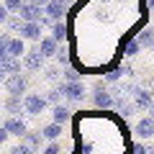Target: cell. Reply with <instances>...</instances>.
Returning a JSON list of instances; mask_svg holds the SVG:
<instances>
[{"mask_svg": "<svg viewBox=\"0 0 154 154\" xmlns=\"http://www.w3.org/2000/svg\"><path fill=\"white\" fill-rule=\"evenodd\" d=\"M3 88L5 95H18V98H26L28 88H31V75L23 72V75H13V77H3Z\"/></svg>", "mask_w": 154, "mask_h": 154, "instance_id": "cell-1", "label": "cell"}, {"mask_svg": "<svg viewBox=\"0 0 154 154\" xmlns=\"http://www.w3.org/2000/svg\"><path fill=\"white\" fill-rule=\"evenodd\" d=\"M0 51L13 59H23L26 57V44H23L21 36H11V31H3V38H0Z\"/></svg>", "mask_w": 154, "mask_h": 154, "instance_id": "cell-2", "label": "cell"}, {"mask_svg": "<svg viewBox=\"0 0 154 154\" xmlns=\"http://www.w3.org/2000/svg\"><path fill=\"white\" fill-rule=\"evenodd\" d=\"M90 100H93V105H95V108H100V110H108V108H113V105H116V95H110L108 82H98V85H93Z\"/></svg>", "mask_w": 154, "mask_h": 154, "instance_id": "cell-3", "label": "cell"}, {"mask_svg": "<svg viewBox=\"0 0 154 154\" xmlns=\"http://www.w3.org/2000/svg\"><path fill=\"white\" fill-rule=\"evenodd\" d=\"M57 88L62 90L64 100H69V103H82V100L88 98V85L85 82H64V80H62Z\"/></svg>", "mask_w": 154, "mask_h": 154, "instance_id": "cell-4", "label": "cell"}, {"mask_svg": "<svg viewBox=\"0 0 154 154\" xmlns=\"http://www.w3.org/2000/svg\"><path fill=\"white\" fill-rule=\"evenodd\" d=\"M3 113H5L8 118H23V116H26L23 98H18V95H5V98H3Z\"/></svg>", "mask_w": 154, "mask_h": 154, "instance_id": "cell-5", "label": "cell"}, {"mask_svg": "<svg viewBox=\"0 0 154 154\" xmlns=\"http://www.w3.org/2000/svg\"><path fill=\"white\" fill-rule=\"evenodd\" d=\"M23 105H26V116H41L46 108H49V103H46L44 95H36V93H28L26 98H23Z\"/></svg>", "mask_w": 154, "mask_h": 154, "instance_id": "cell-6", "label": "cell"}, {"mask_svg": "<svg viewBox=\"0 0 154 154\" xmlns=\"http://www.w3.org/2000/svg\"><path fill=\"white\" fill-rule=\"evenodd\" d=\"M23 67H26L28 75H36V72L44 69V57H41V51H38V46H31V49L26 51V57H23Z\"/></svg>", "mask_w": 154, "mask_h": 154, "instance_id": "cell-7", "label": "cell"}, {"mask_svg": "<svg viewBox=\"0 0 154 154\" xmlns=\"http://www.w3.org/2000/svg\"><path fill=\"white\" fill-rule=\"evenodd\" d=\"M18 16H21L26 23H41V21L46 18V11H44L41 5H36V3H31V0H26V5L21 8Z\"/></svg>", "mask_w": 154, "mask_h": 154, "instance_id": "cell-8", "label": "cell"}, {"mask_svg": "<svg viewBox=\"0 0 154 154\" xmlns=\"http://www.w3.org/2000/svg\"><path fill=\"white\" fill-rule=\"evenodd\" d=\"M44 11H46V18H49L51 23H62L64 16H67V11H69V3H67V0H51Z\"/></svg>", "mask_w": 154, "mask_h": 154, "instance_id": "cell-9", "label": "cell"}, {"mask_svg": "<svg viewBox=\"0 0 154 154\" xmlns=\"http://www.w3.org/2000/svg\"><path fill=\"white\" fill-rule=\"evenodd\" d=\"M3 128H5L11 136L21 139V141L26 139V134L31 131V128L26 126V121H23V118H8V116H5V121H3Z\"/></svg>", "mask_w": 154, "mask_h": 154, "instance_id": "cell-10", "label": "cell"}, {"mask_svg": "<svg viewBox=\"0 0 154 154\" xmlns=\"http://www.w3.org/2000/svg\"><path fill=\"white\" fill-rule=\"evenodd\" d=\"M0 72H3V77L23 75V72H26V67H23V59H13V57L3 54V62H0Z\"/></svg>", "mask_w": 154, "mask_h": 154, "instance_id": "cell-11", "label": "cell"}, {"mask_svg": "<svg viewBox=\"0 0 154 154\" xmlns=\"http://www.w3.org/2000/svg\"><path fill=\"white\" fill-rule=\"evenodd\" d=\"M131 95H134V105L139 110H149V105L154 103V93L146 88H131Z\"/></svg>", "mask_w": 154, "mask_h": 154, "instance_id": "cell-12", "label": "cell"}, {"mask_svg": "<svg viewBox=\"0 0 154 154\" xmlns=\"http://www.w3.org/2000/svg\"><path fill=\"white\" fill-rule=\"evenodd\" d=\"M21 38L23 41H41V38H44V26H41V23H26V26H23V31H21Z\"/></svg>", "mask_w": 154, "mask_h": 154, "instance_id": "cell-13", "label": "cell"}, {"mask_svg": "<svg viewBox=\"0 0 154 154\" xmlns=\"http://www.w3.org/2000/svg\"><path fill=\"white\" fill-rule=\"evenodd\" d=\"M38 51H41L44 59H51V57H57V51H59V41L51 38V36H44L38 41Z\"/></svg>", "mask_w": 154, "mask_h": 154, "instance_id": "cell-14", "label": "cell"}, {"mask_svg": "<svg viewBox=\"0 0 154 154\" xmlns=\"http://www.w3.org/2000/svg\"><path fill=\"white\" fill-rule=\"evenodd\" d=\"M136 136H139V139H152V136H154V118H149V116L139 118V123H136Z\"/></svg>", "mask_w": 154, "mask_h": 154, "instance_id": "cell-15", "label": "cell"}, {"mask_svg": "<svg viewBox=\"0 0 154 154\" xmlns=\"http://www.w3.org/2000/svg\"><path fill=\"white\" fill-rule=\"evenodd\" d=\"M69 118H72V110L67 108V105H54V108H51V121H54V123L64 126Z\"/></svg>", "mask_w": 154, "mask_h": 154, "instance_id": "cell-16", "label": "cell"}, {"mask_svg": "<svg viewBox=\"0 0 154 154\" xmlns=\"http://www.w3.org/2000/svg\"><path fill=\"white\" fill-rule=\"evenodd\" d=\"M41 131H44L46 141H59V136H62V131H64V126H59V123H54V121H51L49 126H44Z\"/></svg>", "mask_w": 154, "mask_h": 154, "instance_id": "cell-17", "label": "cell"}, {"mask_svg": "<svg viewBox=\"0 0 154 154\" xmlns=\"http://www.w3.org/2000/svg\"><path fill=\"white\" fill-rule=\"evenodd\" d=\"M23 141H26L31 149H41V144L46 141V136H44V131H28Z\"/></svg>", "mask_w": 154, "mask_h": 154, "instance_id": "cell-18", "label": "cell"}, {"mask_svg": "<svg viewBox=\"0 0 154 154\" xmlns=\"http://www.w3.org/2000/svg\"><path fill=\"white\" fill-rule=\"evenodd\" d=\"M49 36H51V38H57V41L62 44V41L69 36V31H67V23H64V21H62V23H54V26L49 28Z\"/></svg>", "mask_w": 154, "mask_h": 154, "instance_id": "cell-19", "label": "cell"}, {"mask_svg": "<svg viewBox=\"0 0 154 154\" xmlns=\"http://www.w3.org/2000/svg\"><path fill=\"white\" fill-rule=\"evenodd\" d=\"M136 38H139V44H141V46H154V26L141 28V31L136 33Z\"/></svg>", "mask_w": 154, "mask_h": 154, "instance_id": "cell-20", "label": "cell"}, {"mask_svg": "<svg viewBox=\"0 0 154 154\" xmlns=\"http://www.w3.org/2000/svg\"><path fill=\"white\" fill-rule=\"evenodd\" d=\"M141 49H144V46L139 44V38L136 36H128L126 38V49H123V57H136Z\"/></svg>", "mask_w": 154, "mask_h": 154, "instance_id": "cell-21", "label": "cell"}, {"mask_svg": "<svg viewBox=\"0 0 154 154\" xmlns=\"http://www.w3.org/2000/svg\"><path fill=\"white\" fill-rule=\"evenodd\" d=\"M128 67H113V69H108L105 72V82H118V80H121L123 75H128Z\"/></svg>", "mask_w": 154, "mask_h": 154, "instance_id": "cell-22", "label": "cell"}, {"mask_svg": "<svg viewBox=\"0 0 154 154\" xmlns=\"http://www.w3.org/2000/svg\"><path fill=\"white\" fill-rule=\"evenodd\" d=\"M62 77H64V82H82V72L75 69V67H64Z\"/></svg>", "mask_w": 154, "mask_h": 154, "instance_id": "cell-23", "label": "cell"}, {"mask_svg": "<svg viewBox=\"0 0 154 154\" xmlns=\"http://www.w3.org/2000/svg\"><path fill=\"white\" fill-rule=\"evenodd\" d=\"M44 98H46V103L54 108V105H62V98H64V95H62V90H59V88H51L49 93L44 95Z\"/></svg>", "mask_w": 154, "mask_h": 154, "instance_id": "cell-24", "label": "cell"}, {"mask_svg": "<svg viewBox=\"0 0 154 154\" xmlns=\"http://www.w3.org/2000/svg\"><path fill=\"white\" fill-rule=\"evenodd\" d=\"M33 152H36V149H31L26 141H18V144H13V146L8 149V154H33Z\"/></svg>", "mask_w": 154, "mask_h": 154, "instance_id": "cell-25", "label": "cell"}, {"mask_svg": "<svg viewBox=\"0 0 154 154\" xmlns=\"http://www.w3.org/2000/svg\"><path fill=\"white\" fill-rule=\"evenodd\" d=\"M3 5H5L13 16H18V13H21V8L26 5V0H3Z\"/></svg>", "mask_w": 154, "mask_h": 154, "instance_id": "cell-26", "label": "cell"}, {"mask_svg": "<svg viewBox=\"0 0 154 154\" xmlns=\"http://www.w3.org/2000/svg\"><path fill=\"white\" fill-rule=\"evenodd\" d=\"M44 77H46V80H51V82H54V80H57V82H62V80H64V77H62V72L57 69V67H46V69H44Z\"/></svg>", "mask_w": 154, "mask_h": 154, "instance_id": "cell-27", "label": "cell"}, {"mask_svg": "<svg viewBox=\"0 0 154 154\" xmlns=\"http://www.w3.org/2000/svg\"><path fill=\"white\" fill-rule=\"evenodd\" d=\"M57 62H59L62 67H69V51H67V46H59V51H57V57H54Z\"/></svg>", "mask_w": 154, "mask_h": 154, "instance_id": "cell-28", "label": "cell"}, {"mask_svg": "<svg viewBox=\"0 0 154 154\" xmlns=\"http://www.w3.org/2000/svg\"><path fill=\"white\" fill-rule=\"evenodd\" d=\"M41 154H62V144L59 141H49L44 149H41Z\"/></svg>", "mask_w": 154, "mask_h": 154, "instance_id": "cell-29", "label": "cell"}, {"mask_svg": "<svg viewBox=\"0 0 154 154\" xmlns=\"http://www.w3.org/2000/svg\"><path fill=\"white\" fill-rule=\"evenodd\" d=\"M149 149L152 146H146V144H131V154H149Z\"/></svg>", "mask_w": 154, "mask_h": 154, "instance_id": "cell-30", "label": "cell"}, {"mask_svg": "<svg viewBox=\"0 0 154 154\" xmlns=\"http://www.w3.org/2000/svg\"><path fill=\"white\" fill-rule=\"evenodd\" d=\"M8 139H11V134H8V131H5V128H0V144H5V141H8Z\"/></svg>", "mask_w": 154, "mask_h": 154, "instance_id": "cell-31", "label": "cell"}, {"mask_svg": "<svg viewBox=\"0 0 154 154\" xmlns=\"http://www.w3.org/2000/svg\"><path fill=\"white\" fill-rule=\"evenodd\" d=\"M90 152H93V141H88V144L82 146V154H90Z\"/></svg>", "mask_w": 154, "mask_h": 154, "instance_id": "cell-32", "label": "cell"}, {"mask_svg": "<svg viewBox=\"0 0 154 154\" xmlns=\"http://www.w3.org/2000/svg\"><path fill=\"white\" fill-rule=\"evenodd\" d=\"M31 3H36V5H41V8H46L51 3V0H31Z\"/></svg>", "mask_w": 154, "mask_h": 154, "instance_id": "cell-33", "label": "cell"}, {"mask_svg": "<svg viewBox=\"0 0 154 154\" xmlns=\"http://www.w3.org/2000/svg\"><path fill=\"white\" fill-rule=\"evenodd\" d=\"M146 116H149V118H154V103L149 105V110H146Z\"/></svg>", "mask_w": 154, "mask_h": 154, "instance_id": "cell-34", "label": "cell"}, {"mask_svg": "<svg viewBox=\"0 0 154 154\" xmlns=\"http://www.w3.org/2000/svg\"><path fill=\"white\" fill-rule=\"evenodd\" d=\"M146 5H149V8H152V11H154V0H146Z\"/></svg>", "mask_w": 154, "mask_h": 154, "instance_id": "cell-35", "label": "cell"}, {"mask_svg": "<svg viewBox=\"0 0 154 154\" xmlns=\"http://www.w3.org/2000/svg\"><path fill=\"white\" fill-rule=\"evenodd\" d=\"M149 154H154V149H149Z\"/></svg>", "mask_w": 154, "mask_h": 154, "instance_id": "cell-36", "label": "cell"}, {"mask_svg": "<svg viewBox=\"0 0 154 154\" xmlns=\"http://www.w3.org/2000/svg\"><path fill=\"white\" fill-rule=\"evenodd\" d=\"M152 49H154V46H152Z\"/></svg>", "mask_w": 154, "mask_h": 154, "instance_id": "cell-37", "label": "cell"}]
</instances>
